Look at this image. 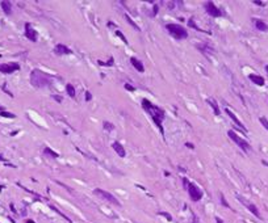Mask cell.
Returning a JSON list of instances; mask_svg holds the SVG:
<instances>
[{
    "mask_svg": "<svg viewBox=\"0 0 268 223\" xmlns=\"http://www.w3.org/2000/svg\"><path fill=\"white\" fill-rule=\"evenodd\" d=\"M206 101H208V104L210 105L212 108H213V110H214V114L220 116V113H221V112H220V108H218V105H217V104L214 103V100H213V98H208V100H206Z\"/></svg>",
    "mask_w": 268,
    "mask_h": 223,
    "instance_id": "18",
    "label": "cell"
},
{
    "mask_svg": "<svg viewBox=\"0 0 268 223\" xmlns=\"http://www.w3.org/2000/svg\"><path fill=\"white\" fill-rule=\"evenodd\" d=\"M116 34H117V36H118V37H120V38H121V40H122V41H124L125 43H127V41H126V38H125V36H124V34H122V33H121V32H116Z\"/></svg>",
    "mask_w": 268,
    "mask_h": 223,
    "instance_id": "24",
    "label": "cell"
},
{
    "mask_svg": "<svg viewBox=\"0 0 268 223\" xmlns=\"http://www.w3.org/2000/svg\"><path fill=\"white\" fill-rule=\"evenodd\" d=\"M254 3H255L256 5H261V7H264V5H266V3H263V2H259V0H255Z\"/></svg>",
    "mask_w": 268,
    "mask_h": 223,
    "instance_id": "31",
    "label": "cell"
},
{
    "mask_svg": "<svg viewBox=\"0 0 268 223\" xmlns=\"http://www.w3.org/2000/svg\"><path fill=\"white\" fill-rule=\"evenodd\" d=\"M142 107L145 108V110H146L150 116H151V118H153V121L155 122V125L159 127L162 135H164L163 126H162V121H163V118H164V112L162 110V109H159L158 107H155V105H153V104L150 103L149 100H146V98L142 100Z\"/></svg>",
    "mask_w": 268,
    "mask_h": 223,
    "instance_id": "1",
    "label": "cell"
},
{
    "mask_svg": "<svg viewBox=\"0 0 268 223\" xmlns=\"http://www.w3.org/2000/svg\"><path fill=\"white\" fill-rule=\"evenodd\" d=\"M221 202H222V205L225 206V208H230V206H229V203L226 202V199H225V197H223V196H221Z\"/></svg>",
    "mask_w": 268,
    "mask_h": 223,
    "instance_id": "26",
    "label": "cell"
},
{
    "mask_svg": "<svg viewBox=\"0 0 268 223\" xmlns=\"http://www.w3.org/2000/svg\"><path fill=\"white\" fill-rule=\"evenodd\" d=\"M188 25H189V26H192L193 29H199V28H197V25H194V22H193V20H192V19L188 21Z\"/></svg>",
    "mask_w": 268,
    "mask_h": 223,
    "instance_id": "27",
    "label": "cell"
},
{
    "mask_svg": "<svg viewBox=\"0 0 268 223\" xmlns=\"http://www.w3.org/2000/svg\"><path fill=\"white\" fill-rule=\"evenodd\" d=\"M2 112H4V109H3L2 107H0V113H2Z\"/></svg>",
    "mask_w": 268,
    "mask_h": 223,
    "instance_id": "38",
    "label": "cell"
},
{
    "mask_svg": "<svg viewBox=\"0 0 268 223\" xmlns=\"http://www.w3.org/2000/svg\"><path fill=\"white\" fill-rule=\"evenodd\" d=\"M193 223H199V219L196 218V215H193Z\"/></svg>",
    "mask_w": 268,
    "mask_h": 223,
    "instance_id": "34",
    "label": "cell"
},
{
    "mask_svg": "<svg viewBox=\"0 0 268 223\" xmlns=\"http://www.w3.org/2000/svg\"><path fill=\"white\" fill-rule=\"evenodd\" d=\"M204 7H205V11L208 12V15L212 16V17H221V16H222V12L220 11V8L216 7V5L213 4V2L205 3Z\"/></svg>",
    "mask_w": 268,
    "mask_h": 223,
    "instance_id": "7",
    "label": "cell"
},
{
    "mask_svg": "<svg viewBox=\"0 0 268 223\" xmlns=\"http://www.w3.org/2000/svg\"><path fill=\"white\" fill-rule=\"evenodd\" d=\"M216 223H223V221L220 219V218H216Z\"/></svg>",
    "mask_w": 268,
    "mask_h": 223,
    "instance_id": "35",
    "label": "cell"
},
{
    "mask_svg": "<svg viewBox=\"0 0 268 223\" xmlns=\"http://www.w3.org/2000/svg\"><path fill=\"white\" fill-rule=\"evenodd\" d=\"M2 116H4V117H9V118H13V114H11V113H5V112H2V113H0Z\"/></svg>",
    "mask_w": 268,
    "mask_h": 223,
    "instance_id": "28",
    "label": "cell"
},
{
    "mask_svg": "<svg viewBox=\"0 0 268 223\" xmlns=\"http://www.w3.org/2000/svg\"><path fill=\"white\" fill-rule=\"evenodd\" d=\"M166 29L168 30L170 34L176 38V40H184V38L188 37V32L184 29L181 25H176V24H167Z\"/></svg>",
    "mask_w": 268,
    "mask_h": 223,
    "instance_id": "3",
    "label": "cell"
},
{
    "mask_svg": "<svg viewBox=\"0 0 268 223\" xmlns=\"http://www.w3.org/2000/svg\"><path fill=\"white\" fill-rule=\"evenodd\" d=\"M156 12H158V7H156V5H155V7H154V13L156 15Z\"/></svg>",
    "mask_w": 268,
    "mask_h": 223,
    "instance_id": "36",
    "label": "cell"
},
{
    "mask_svg": "<svg viewBox=\"0 0 268 223\" xmlns=\"http://www.w3.org/2000/svg\"><path fill=\"white\" fill-rule=\"evenodd\" d=\"M225 112H226V114H227V116H229V117H230V118L233 120V122H234V124H235V125H237V126H238L239 129H241V130H242V131H243L244 134H247V129H246V127H244V125L242 124L241 121L238 120V117H237L235 114H234V113H233V112H231L230 109H226Z\"/></svg>",
    "mask_w": 268,
    "mask_h": 223,
    "instance_id": "10",
    "label": "cell"
},
{
    "mask_svg": "<svg viewBox=\"0 0 268 223\" xmlns=\"http://www.w3.org/2000/svg\"><path fill=\"white\" fill-rule=\"evenodd\" d=\"M95 194H97L99 197H101V198H104V199H107L108 202H110V203H113V205H116V206H120V201L117 199L113 194H110L109 192H107V190H103V189H95Z\"/></svg>",
    "mask_w": 268,
    "mask_h": 223,
    "instance_id": "6",
    "label": "cell"
},
{
    "mask_svg": "<svg viewBox=\"0 0 268 223\" xmlns=\"http://www.w3.org/2000/svg\"><path fill=\"white\" fill-rule=\"evenodd\" d=\"M125 89H127L129 92H134V91H136V88L132 87L130 84H125Z\"/></svg>",
    "mask_w": 268,
    "mask_h": 223,
    "instance_id": "25",
    "label": "cell"
},
{
    "mask_svg": "<svg viewBox=\"0 0 268 223\" xmlns=\"http://www.w3.org/2000/svg\"><path fill=\"white\" fill-rule=\"evenodd\" d=\"M25 36L29 38L32 42L37 41V32L33 29V26L30 24H25Z\"/></svg>",
    "mask_w": 268,
    "mask_h": 223,
    "instance_id": "11",
    "label": "cell"
},
{
    "mask_svg": "<svg viewBox=\"0 0 268 223\" xmlns=\"http://www.w3.org/2000/svg\"><path fill=\"white\" fill-rule=\"evenodd\" d=\"M53 97H54L55 100H57L58 103H60V101H62V100H63V98H62V96H53Z\"/></svg>",
    "mask_w": 268,
    "mask_h": 223,
    "instance_id": "32",
    "label": "cell"
},
{
    "mask_svg": "<svg viewBox=\"0 0 268 223\" xmlns=\"http://www.w3.org/2000/svg\"><path fill=\"white\" fill-rule=\"evenodd\" d=\"M66 91H67V93H69L70 97H75V89H74V87H72L71 84H67L66 85Z\"/></svg>",
    "mask_w": 268,
    "mask_h": 223,
    "instance_id": "19",
    "label": "cell"
},
{
    "mask_svg": "<svg viewBox=\"0 0 268 223\" xmlns=\"http://www.w3.org/2000/svg\"><path fill=\"white\" fill-rule=\"evenodd\" d=\"M112 148L114 150V152L120 156V158H125V155H126V151H125V148H124V146L120 143V142H113V144H112Z\"/></svg>",
    "mask_w": 268,
    "mask_h": 223,
    "instance_id": "12",
    "label": "cell"
},
{
    "mask_svg": "<svg viewBox=\"0 0 268 223\" xmlns=\"http://www.w3.org/2000/svg\"><path fill=\"white\" fill-rule=\"evenodd\" d=\"M91 97H92V96H91V93H89V92L87 91V92H86V101H89V100H91Z\"/></svg>",
    "mask_w": 268,
    "mask_h": 223,
    "instance_id": "29",
    "label": "cell"
},
{
    "mask_svg": "<svg viewBox=\"0 0 268 223\" xmlns=\"http://www.w3.org/2000/svg\"><path fill=\"white\" fill-rule=\"evenodd\" d=\"M254 22H255L256 29H259V30H261V32H267V30H268V25L266 24L264 21H261V20H255Z\"/></svg>",
    "mask_w": 268,
    "mask_h": 223,
    "instance_id": "16",
    "label": "cell"
},
{
    "mask_svg": "<svg viewBox=\"0 0 268 223\" xmlns=\"http://www.w3.org/2000/svg\"><path fill=\"white\" fill-rule=\"evenodd\" d=\"M30 83L37 88H45L51 84V79L40 70H33L30 74Z\"/></svg>",
    "mask_w": 268,
    "mask_h": 223,
    "instance_id": "2",
    "label": "cell"
},
{
    "mask_svg": "<svg viewBox=\"0 0 268 223\" xmlns=\"http://www.w3.org/2000/svg\"><path fill=\"white\" fill-rule=\"evenodd\" d=\"M51 209H54V210H55V211H57V213H59V214H60V211H58V210H57V209H55V208H54V206H51ZM62 216H63V218H66V219H67V221H69V218H67V216H65V215H63V214H62Z\"/></svg>",
    "mask_w": 268,
    "mask_h": 223,
    "instance_id": "33",
    "label": "cell"
},
{
    "mask_svg": "<svg viewBox=\"0 0 268 223\" xmlns=\"http://www.w3.org/2000/svg\"><path fill=\"white\" fill-rule=\"evenodd\" d=\"M130 63L134 66V68H136L138 72H143V71H145V66H143V63H142L139 59H137V58L133 57V58L130 59Z\"/></svg>",
    "mask_w": 268,
    "mask_h": 223,
    "instance_id": "15",
    "label": "cell"
},
{
    "mask_svg": "<svg viewBox=\"0 0 268 223\" xmlns=\"http://www.w3.org/2000/svg\"><path fill=\"white\" fill-rule=\"evenodd\" d=\"M237 198L241 201V202L246 206V209L247 210H250V213H252L256 218H261L260 216V213H259V210H258V208H256V206L254 205V203H251V202H248V201H246L243 197H241V196H237Z\"/></svg>",
    "mask_w": 268,
    "mask_h": 223,
    "instance_id": "8",
    "label": "cell"
},
{
    "mask_svg": "<svg viewBox=\"0 0 268 223\" xmlns=\"http://www.w3.org/2000/svg\"><path fill=\"white\" fill-rule=\"evenodd\" d=\"M54 51H55V54H58V55H67V54H71L72 53L71 49L65 46V45H57L55 49H54Z\"/></svg>",
    "mask_w": 268,
    "mask_h": 223,
    "instance_id": "13",
    "label": "cell"
},
{
    "mask_svg": "<svg viewBox=\"0 0 268 223\" xmlns=\"http://www.w3.org/2000/svg\"><path fill=\"white\" fill-rule=\"evenodd\" d=\"M0 5H2V8H3L5 15H11V13H12V5H11L9 2H2V3H0Z\"/></svg>",
    "mask_w": 268,
    "mask_h": 223,
    "instance_id": "17",
    "label": "cell"
},
{
    "mask_svg": "<svg viewBox=\"0 0 268 223\" xmlns=\"http://www.w3.org/2000/svg\"><path fill=\"white\" fill-rule=\"evenodd\" d=\"M183 182H184V185H185V188L188 189V194H189V197H191L192 201H200L203 198V192H201V189L197 185L189 182L187 178H184Z\"/></svg>",
    "mask_w": 268,
    "mask_h": 223,
    "instance_id": "4",
    "label": "cell"
},
{
    "mask_svg": "<svg viewBox=\"0 0 268 223\" xmlns=\"http://www.w3.org/2000/svg\"><path fill=\"white\" fill-rule=\"evenodd\" d=\"M227 135H229V138H230L231 141H234V143H235L239 148H242L244 152H248V151H251V146H250V143H247V142L244 141V139H242V138L239 137V135H237V134L234 133L233 130L227 131Z\"/></svg>",
    "mask_w": 268,
    "mask_h": 223,
    "instance_id": "5",
    "label": "cell"
},
{
    "mask_svg": "<svg viewBox=\"0 0 268 223\" xmlns=\"http://www.w3.org/2000/svg\"><path fill=\"white\" fill-rule=\"evenodd\" d=\"M126 20H127V21H129V22H130V25H132L133 28H136V29H137V30H139V28H138V25H137V24H136V22H134V21H132V19L129 17V16H126Z\"/></svg>",
    "mask_w": 268,
    "mask_h": 223,
    "instance_id": "22",
    "label": "cell"
},
{
    "mask_svg": "<svg viewBox=\"0 0 268 223\" xmlns=\"http://www.w3.org/2000/svg\"><path fill=\"white\" fill-rule=\"evenodd\" d=\"M159 214H160V215H164V216H166V218L168 219V221H171V219H172V218H171V215H170V214H167V213H159Z\"/></svg>",
    "mask_w": 268,
    "mask_h": 223,
    "instance_id": "30",
    "label": "cell"
},
{
    "mask_svg": "<svg viewBox=\"0 0 268 223\" xmlns=\"http://www.w3.org/2000/svg\"><path fill=\"white\" fill-rule=\"evenodd\" d=\"M20 70V64L19 63H3L0 64V72L4 74H12V72Z\"/></svg>",
    "mask_w": 268,
    "mask_h": 223,
    "instance_id": "9",
    "label": "cell"
},
{
    "mask_svg": "<svg viewBox=\"0 0 268 223\" xmlns=\"http://www.w3.org/2000/svg\"><path fill=\"white\" fill-rule=\"evenodd\" d=\"M104 127H105L107 130H113V129H114V126H113V125H110L109 122H105V124H104Z\"/></svg>",
    "mask_w": 268,
    "mask_h": 223,
    "instance_id": "23",
    "label": "cell"
},
{
    "mask_svg": "<svg viewBox=\"0 0 268 223\" xmlns=\"http://www.w3.org/2000/svg\"><path fill=\"white\" fill-rule=\"evenodd\" d=\"M26 223H34V221H32V219H28V221H26Z\"/></svg>",
    "mask_w": 268,
    "mask_h": 223,
    "instance_id": "37",
    "label": "cell"
},
{
    "mask_svg": "<svg viewBox=\"0 0 268 223\" xmlns=\"http://www.w3.org/2000/svg\"><path fill=\"white\" fill-rule=\"evenodd\" d=\"M45 154H46V155H50V156H53V158H58V156H59L57 152H54L53 150H50L49 147L45 148Z\"/></svg>",
    "mask_w": 268,
    "mask_h": 223,
    "instance_id": "20",
    "label": "cell"
},
{
    "mask_svg": "<svg viewBox=\"0 0 268 223\" xmlns=\"http://www.w3.org/2000/svg\"><path fill=\"white\" fill-rule=\"evenodd\" d=\"M248 79L252 81V83H255L256 85H260V87L264 85V83H266L263 77L259 76V75H255V74H250V75H248Z\"/></svg>",
    "mask_w": 268,
    "mask_h": 223,
    "instance_id": "14",
    "label": "cell"
},
{
    "mask_svg": "<svg viewBox=\"0 0 268 223\" xmlns=\"http://www.w3.org/2000/svg\"><path fill=\"white\" fill-rule=\"evenodd\" d=\"M259 121H260V124L263 125V126L266 127V129L268 130V120L266 118V117H260V118H259Z\"/></svg>",
    "mask_w": 268,
    "mask_h": 223,
    "instance_id": "21",
    "label": "cell"
}]
</instances>
